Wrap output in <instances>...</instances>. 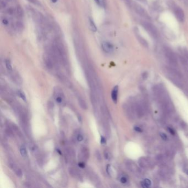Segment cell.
<instances>
[{
	"mask_svg": "<svg viewBox=\"0 0 188 188\" xmlns=\"http://www.w3.org/2000/svg\"><path fill=\"white\" fill-rule=\"evenodd\" d=\"M164 72L168 79L178 87L182 86L181 76V73L173 67H166L164 69Z\"/></svg>",
	"mask_w": 188,
	"mask_h": 188,
	"instance_id": "cell-1",
	"label": "cell"
},
{
	"mask_svg": "<svg viewBox=\"0 0 188 188\" xmlns=\"http://www.w3.org/2000/svg\"><path fill=\"white\" fill-rule=\"evenodd\" d=\"M163 53L168 62L172 67H176L178 65V59L175 52L167 46H164Z\"/></svg>",
	"mask_w": 188,
	"mask_h": 188,
	"instance_id": "cell-2",
	"label": "cell"
},
{
	"mask_svg": "<svg viewBox=\"0 0 188 188\" xmlns=\"http://www.w3.org/2000/svg\"><path fill=\"white\" fill-rule=\"evenodd\" d=\"M141 24L142 25V27L145 29V31H146L152 38L154 39H157L159 37V33L157 28L154 24H152L148 21L145 20L141 21Z\"/></svg>",
	"mask_w": 188,
	"mask_h": 188,
	"instance_id": "cell-3",
	"label": "cell"
},
{
	"mask_svg": "<svg viewBox=\"0 0 188 188\" xmlns=\"http://www.w3.org/2000/svg\"><path fill=\"white\" fill-rule=\"evenodd\" d=\"M133 8H134V10H135V12H136V13L139 14L140 16L142 17L143 18L146 20L150 21V16L144 7H142L139 4H133Z\"/></svg>",
	"mask_w": 188,
	"mask_h": 188,
	"instance_id": "cell-4",
	"label": "cell"
},
{
	"mask_svg": "<svg viewBox=\"0 0 188 188\" xmlns=\"http://www.w3.org/2000/svg\"><path fill=\"white\" fill-rule=\"evenodd\" d=\"M54 98L56 102L58 104H63L65 102V96L62 92V90L60 88H55L54 90Z\"/></svg>",
	"mask_w": 188,
	"mask_h": 188,
	"instance_id": "cell-5",
	"label": "cell"
},
{
	"mask_svg": "<svg viewBox=\"0 0 188 188\" xmlns=\"http://www.w3.org/2000/svg\"><path fill=\"white\" fill-rule=\"evenodd\" d=\"M179 60L185 71L188 73V53L187 51L185 50L181 53V55L179 56Z\"/></svg>",
	"mask_w": 188,
	"mask_h": 188,
	"instance_id": "cell-6",
	"label": "cell"
},
{
	"mask_svg": "<svg viewBox=\"0 0 188 188\" xmlns=\"http://www.w3.org/2000/svg\"><path fill=\"white\" fill-rule=\"evenodd\" d=\"M173 10L175 13V16L178 19V21L180 22H183L184 20L185 15L184 12L180 7H178L177 6H174Z\"/></svg>",
	"mask_w": 188,
	"mask_h": 188,
	"instance_id": "cell-7",
	"label": "cell"
},
{
	"mask_svg": "<svg viewBox=\"0 0 188 188\" xmlns=\"http://www.w3.org/2000/svg\"><path fill=\"white\" fill-rule=\"evenodd\" d=\"M124 110L127 116V118L130 119L133 118V115L135 113L134 109H133V106H131L129 104H126L124 106Z\"/></svg>",
	"mask_w": 188,
	"mask_h": 188,
	"instance_id": "cell-8",
	"label": "cell"
},
{
	"mask_svg": "<svg viewBox=\"0 0 188 188\" xmlns=\"http://www.w3.org/2000/svg\"><path fill=\"white\" fill-rule=\"evenodd\" d=\"M134 31H135V34L137 40L142 45V46H144V47H145V48H148V43L146 40V39H145L140 34L139 32V29L136 28L134 30Z\"/></svg>",
	"mask_w": 188,
	"mask_h": 188,
	"instance_id": "cell-9",
	"label": "cell"
},
{
	"mask_svg": "<svg viewBox=\"0 0 188 188\" xmlns=\"http://www.w3.org/2000/svg\"><path fill=\"white\" fill-rule=\"evenodd\" d=\"M103 50L106 53H112L114 50L113 45L107 41L103 42L102 44Z\"/></svg>",
	"mask_w": 188,
	"mask_h": 188,
	"instance_id": "cell-10",
	"label": "cell"
},
{
	"mask_svg": "<svg viewBox=\"0 0 188 188\" xmlns=\"http://www.w3.org/2000/svg\"><path fill=\"white\" fill-rule=\"evenodd\" d=\"M69 173L70 175L72 176L73 178L78 179V180H81L82 179V177L81 175L79 173L78 170H77L75 168L73 167H70L68 169Z\"/></svg>",
	"mask_w": 188,
	"mask_h": 188,
	"instance_id": "cell-11",
	"label": "cell"
},
{
	"mask_svg": "<svg viewBox=\"0 0 188 188\" xmlns=\"http://www.w3.org/2000/svg\"><path fill=\"white\" fill-rule=\"evenodd\" d=\"M10 167L12 169V170L13 171L14 173L18 177H21L23 175V172L21 170V168L18 167L16 164L14 163H10Z\"/></svg>",
	"mask_w": 188,
	"mask_h": 188,
	"instance_id": "cell-12",
	"label": "cell"
},
{
	"mask_svg": "<svg viewBox=\"0 0 188 188\" xmlns=\"http://www.w3.org/2000/svg\"><path fill=\"white\" fill-rule=\"evenodd\" d=\"M81 156L83 161H87L89 157V151L87 147L83 146L81 149Z\"/></svg>",
	"mask_w": 188,
	"mask_h": 188,
	"instance_id": "cell-13",
	"label": "cell"
},
{
	"mask_svg": "<svg viewBox=\"0 0 188 188\" xmlns=\"http://www.w3.org/2000/svg\"><path fill=\"white\" fill-rule=\"evenodd\" d=\"M89 178L91 179V180L92 181L93 183H94V184L97 185L98 184H100V181L99 180V178L98 177V175H96V173L93 172H89Z\"/></svg>",
	"mask_w": 188,
	"mask_h": 188,
	"instance_id": "cell-14",
	"label": "cell"
},
{
	"mask_svg": "<svg viewBox=\"0 0 188 188\" xmlns=\"http://www.w3.org/2000/svg\"><path fill=\"white\" fill-rule=\"evenodd\" d=\"M58 79H60V81H61L65 85H66L68 87H71L72 84L71 82H70L68 79H67L65 76L63 75L61 73H58Z\"/></svg>",
	"mask_w": 188,
	"mask_h": 188,
	"instance_id": "cell-15",
	"label": "cell"
},
{
	"mask_svg": "<svg viewBox=\"0 0 188 188\" xmlns=\"http://www.w3.org/2000/svg\"><path fill=\"white\" fill-rule=\"evenodd\" d=\"M118 91H119V87L118 85L115 86L113 88V90L112 91V99L113 100V102L116 104L118 101Z\"/></svg>",
	"mask_w": 188,
	"mask_h": 188,
	"instance_id": "cell-16",
	"label": "cell"
},
{
	"mask_svg": "<svg viewBox=\"0 0 188 188\" xmlns=\"http://www.w3.org/2000/svg\"><path fill=\"white\" fill-rule=\"evenodd\" d=\"M126 166L127 168L131 171V172H133V173H136L138 171V168L137 167L136 165L133 163V162L131 161H127L126 163Z\"/></svg>",
	"mask_w": 188,
	"mask_h": 188,
	"instance_id": "cell-17",
	"label": "cell"
},
{
	"mask_svg": "<svg viewBox=\"0 0 188 188\" xmlns=\"http://www.w3.org/2000/svg\"><path fill=\"white\" fill-rule=\"evenodd\" d=\"M77 100L79 103V106L82 108V109H87V105L85 102V100L83 99L81 96L78 95L77 96Z\"/></svg>",
	"mask_w": 188,
	"mask_h": 188,
	"instance_id": "cell-18",
	"label": "cell"
},
{
	"mask_svg": "<svg viewBox=\"0 0 188 188\" xmlns=\"http://www.w3.org/2000/svg\"><path fill=\"white\" fill-rule=\"evenodd\" d=\"M139 164L141 167L145 168V169L149 167V162L145 158H141L139 160Z\"/></svg>",
	"mask_w": 188,
	"mask_h": 188,
	"instance_id": "cell-19",
	"label": "cell"
},
{
	"mask_svg": "<svg viewBox=\"0 0 188 188\" xmlns=\"http://www.w3.org/2000/svg\"><path fill=\"white\" fill-rule=\"evenodd\" d=\"M141 184L143 188H149L151 185V181L149 179H145L144 181H142L141 183Z\"/></svg>",
	"mask_w": 188,
	"mask_h": 188,
	"instance_id": "cell-20",
	"label": "cell"
},
{
	"mask_svg": "<svg viewBox=\"0 0 188 188\" xmlns=\"http://www.w3.org/2000/svg\"><path fill=\"white\" fill-rule=\"evenodd\" d=\"M16 14L17 17L22 18L23 16V11L20 6H17L16 9Z\"/></svg>",
	"mask_w": 188,
	"mask_h": 188,
	"instance_id": "cell-21",
	"label": "cell"
},
{
	"mask_svg": "<svg viewBox=\"0 0 188 188\" xmlns=\"http://www.w3.org/2000/svg\"><path fill=\"white\" fill-rule=\"evenodd\" d=\"M5 65H6V67L7 70L9 72H13L12 66V65H11V62H10V60L9 59H6L5 60Z\"/></svg>",
	"mask_w": 188,
	"mask_h": 188,
	"instance_id": "cell-22",
	"label": "cell"
},
{
	"mask_svg": "<svg viewBox=\"0 0 188 188\" xmlns=\"http://www.w3.org/2000/svg\"><path fill=\"white\" fill-rule=\"evenodd\" d=\"M15 27H16V28L17 31H23V29L24 27L23 24L20 21H17L16 23V25H15Z\"/></svg>",
	"mask_w": 188,
	"mask_h": 188,
	"instance_id": "cell-23",
	"label": "cell"
},
{
	"mask_svg": "<svg viewBox=\"0 0 188 188\" xmlns=\"http://www.w3.org/2000/svg\"><path fill=\"white\" fill-rule=\"evenodd\" d=\"M20 153H21V155L24 157H26L27 156V150L24 145H22L21 146V148H20Z\"/></svg>",
	"mask_w": 188,
	"mask_h": 188,
	"instance_id": "cell-24",
	"label": "cell"
},
{
	"mask_svg": "<svg viewBox=\"0 0 188 188\" xmlns=\"http://www.w3.org/2000/svg\"><path fill=\"white\" fill-rule=\"evenodd\" d=\"M89 27L93 31H97V27H96V24L94 23L93 20L91 18H89Z\"/></svg>",
	"mask_w": 188,
	"mask_h": 188,
	"instance_id": "cell-25",
	"label": "cell"
},
{
	"mask_svg": "<svg viewBox=\"0 0 188 188\" xmlns=\"http://www.w3.org/2000/svg\"><path fill=\"white\" fill-rule=\"evenodd\" d=\"M119 181L123 184H126L128 183V178L124 175H122L120 177Z\"/></svg>",
	"mask_w": 188,
	"mask_h": 188,
	"instance_id": "cell-26",
	"label": "cell"
},
{
	"mask_svg": "<svg viewBox=\"0 0 188 188\" xmlns=\"http://www.w3.org/2000/svg\"><path fill=\"white\" fill-rule=\"evenodd\" d=\"M30 149H31V152L33 153V154H34L35 155L36 154H38V149L37 147L35 146V145H34L33 144H31V145H30Z\"/></svg>",
	"mask_w": 188,
	"mask_h": 188,
	"instance_id": "cell-27",
	"label": "cell"
},
{
	"mask_svg": "<svg viewBox=\"0 0 188 188\" xmlns=\"http://www.w3.org/2000/svg\"><path fill=\"white\" fill-rule=\"evenodd\" d=\"M104 158L106 160L108 161H110L112 158V155L111 154L110 152L108 150H105L104 152Z\"/></svg>",
	"mask_w": 188,
	"mask_h": 188,
	"instance_id": "cell-28",
	"label": "cell"
},
{
	"mask_svg": "<svg viewBox=\"0 0 188 188\" xmlns=\"http://www.w3.org/2000/svg\"><path fill=\"white\" fill-rule=\"evenodd\" d=\"M17 93H18V96H19V97L21 98V99H22L23 100H24V102L26 101V99H27L26 96H25L24 93L23 91H22L21 90H18L17 91Z\"/></svg>",
	"mask_w": 188,
	"mask_h": 188,
	"instance_id": "cell-29",
	"label": "cell"
},
{
	"mask_svg": "<svg viewBox=\"0 0 188 188\" xmlns=\"http://www.w3.org/2000/svg\"><path fill=\"white\" fill-rule=\"evenodd\" d=\"M75 139L78 142H82L84 139V137H83V136L82 133H76V135Z\"/></svg>",
	"mask_w": 188,
	"mask_h": 188,
	"instance_id": "cell-30",
	"label": "cell"
},
{
	"mask_svg": "<svg viewBox=\"0 0 188 188\" xmlns=\"http://www.w3.org/2000/svg\"><path fill=\"white\" fill-rule=\"evenodd\" d=\"M94 1L100 7H104L106 5V0H94Z\"/></svg>",
	"mask_w": 188,
	"mask_h": 188,
	"instance_id": "cell-31",
	"label": "cell"
},
{
	"mask_svg": "<svg viewBox=\"0 0 188 188\" xmlns=\"http://www.w3.org/2000/svg\"><path fill=\"white\" fill-rule=\"evenodd\" d=\"M133 130H135L137 133H141L143 132V130L140 127H137V126L134 127Z\"/></svg>",
	"mask_w": 188,
	"mask_h": 188,
	"instance_id": "cell-32",
	"label": "cell"
},
{
	"mask_svg": "<svg viewBox=\"0 0 188 188\" xmlns=\"http://www.w3.org/2000/svg\"><path fill=\"white\" fill-rule=\"evenodd\" d=\"M106 170L108 175H112V171L111 166H110V165H108V166H107Z\"/></svg>",
	"mask_w": 188,
	"mask_h": 188,
	"instance_id": "cell-33",
	"label": "cell"
},
{
	"mask_svg": "<svg viewBox=\"0 0 188 188\" xmlns=\"http://www.w3.org/2000/svg\"><path fill=\"white\" fill-rule=\"evenodd\" d=\"M160 136L161 137V138L163 140L166 141L168 140L167 135L166 134V133H160Z\"/></svg>",
	"mask_w": 188,
	"mask_h": 188,
	"instance_id": "cell-34",
	"label": "cell"
},
{
	"mask_svg": "<svg viewBox=\"0 0 188 188\" xmlns=\"http://www.w3.org/2000/svg\"><path fill=\"white\" fill-rule=\"evenodd\" d=\"M48 109H54V103L51 101H49L48 104Z\"/></svg>",
	"mask_w": 188,
	"mask_h": 188,
	"instance_id": "cell-35",
	"label": "cell"
},
{
	"mask_svg": "<svg viewBox=\"0 0 188 188\" xmlns=\"http://www.w3.org/2000/svg\"><path fill=\"white\" fill-rule=\"evenodd\" d=\"M96 157L97 158V160H98V161H100L101 159H102V157H101V155H100V154L99 151H96Z\"/></svg>",
	"mask_w": 188,
	"mask_h": 188,
	"instance_id": "cell-36",
	"label": "cell"
},
{
	"mask_svg": "<svg viewBox=\"0 0 188 188\" xmlns=\"http://www.w3.org/2000/svg\"><path fill=\"white\" fill-rule=\"evenodd\" d=\"M2 23L4 25H8V24H9V21H8V19H7L6 18H4L2 19Z\"/></svg>",
	"mask_w": 188,
	"mask_h": 188,
	"instance_id": "cell-37",
	"label": "cell"
},
{
	"mask_svg": "<svg viewBox=\"0 0 188 188\" xmlns=\"http://www.w3.org/2000/svg\"><path fill=\"white\" fill-rule=\"evenodd\" d=\"M100 143L102 145H105L106 143V139L105 138V137H100Z\"/></svg>",
	"mask_w": 188,
	"mask_h": 188,
	"instance_id": "cell-38",
	"label": "cell"
},
{
	"mask_svg": "<svg viewBox=\"0 0 188 188\" xmlns=\"http://www.w3.org/2000/svg\"><path fill=\"white\" fill-rule=\"evenodd\" d=\"M168 131H169V133L172 134V135H175V131L173 129H172V128H171V127H168Z\"/></svg>",
	"mask_w": 188,
	"mask_h": 188,
	"instance_id": "cell-39",
	"label": "cell"
},
{
	"mask_svg": "<svg viewBox=\"0 0 188 188\" xmlns=\"http://www.w3.org/2000/svg\"><path fill=\"white\" fill-rule=\"evenodd\" d=\"M79 167L81 168H84L85 167V163H84L83 161H81V162H80L79 163Z\"/></svg>",
	"mask_w": 188,
	"mask_h": 188,
	"instance_id": "cell-40",
	"label": "cell"
},
{
	"mask_svg": "<svg viewBox=\"0 0 188 188\" xmlns=\"http://www.w3.org/2000/svg\"><path fill=\"white\" fill-rule=\"evenodd\" d=\"M29 2H31V3L32 4H39V2H38V0H28Z\"/></svg>",
	"mask_w": 188,
	"mask_h": 188,
	"instance_id": "cell-41",
	"label": "cell"
},
{
	"mask_svg": "<svg viewBox=\"0 0 188 188\" xmlns=\"http://www.w3.org/2000/svg\"><path fill=\"white\" fill-rule=\"evenodd\" d=\"M185 173H186V175H188V169H187V170H185Z\"/></svg>",
	"mask_w": 188,
	"mask_h": 188,
	"instance_id": "cell-42",
	"label": "cell"
},
{
	"mask_svg": "<svg viewBox=\"0 0 188 188\" xmlns=\"http://www.w3.org/2000/svg\"><path fill=\"white\" fill-rule=\"evenodd\" d=\"M57 1H58V0H52V2H54V3H55V2H57Z\"/></svg>",
	"mask_w": 188,
	"mask_h": 188,
	"instance_id": "cell-43",
	"label": "cell"
},
{
	"mask_svg": "<svg viewBox=\"0 0 188 188\" xmlns=\"http://www.w3.org/2000/svg\"><path fill=\"white\" fill-rule=\"evenodd\" d=\"M8 1H9V0H8Z\"/></svg>",
	"mask_w": 188,
	"mask_h": 188,
	"instance_id": "cell-44",
	"label": "cell"
}]
</instances>
